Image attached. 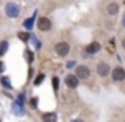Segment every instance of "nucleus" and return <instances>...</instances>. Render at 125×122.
Here are the masks:
<instances>
[{"label":"nucleus","instance_id":"obj_11","mask_svg":"<svg viewBox=\"0 0 125 122\" xmlns=\"http://www.w3.org/2000/svg\"><path fill=\"white\" fill-rule=\"evenodd\" d=\"M41 122H57V116L54 113H44L41 117Z\"/></svg>","mask_w":125,"mask_h":122},{"label":"nucleus","instance_id":"obj_21","mask_svg":"<svg viewBox=\"0 0 125 122\" xmlns=\"http://www.w3.org/2000/svg\"><path fill=\"white\" fill-rule=\"evenodd\" d=\"M3 70H5V65H3V62H0V73H3Z\"/></svg>","mask_w":125,"mask_h":122},{"label":"nucleus","instance_id":"obj_8","mask_svg":"<svg viewBox=\"0 0 125 122\" xmlns=\"http://www.w3.org/2000/svg\"><path fill=\"white\" fill-rule=\"evenodd\" d=\"M101 49V46H100V43H97V41H94V43H90V44L87 46V48L84 49V55L83 57H90L92 54H97L98 51Z\"/></svg>","mask_w":125,"mask_h":122},{"label":"nucleus","instance_id":"obj_3","mask_svg":"<svg viewBox=\"0 0 125 122\" xmlns=\"http://www.w3.org/2000/svg\"><path fill=\"white\" fill-rule=\"evenodd\" d=\"M37 27H38V30H41V32H49V30H51V27H52V22H51V19H49V18L41 16V18H38Z\"/></svg>","mask_w":125,"mask_h":122},{"label":"nucleus","instance_id":"obj_14","mask_svg":"<svg viewBox=\"0 0 125 122\" xmlns=\"http://www.w3.org/2000/svg\"><path fill=\"white\" fill-rule=\"evenodd\" d=\"M0 81H2V86H5L6 89H11V84H10V79H8L6 76H2V79H0Z\"/></svg>","mask_w":125,"mask_h":122},{"label":"nucleus","instance_id":"obj_4","mask_svg":"<svg viewBox=\"0 0 125 122\" xmlns=\"http://www.w3.org/2000/svg\"><path fill=\"white\" fill-rule=\"evenodd\" d=\"M68 52H70V44L67 41H59L55 44V54L59 57H65V55H68Z\"/></svg>","mask_w":125,"mask_h":122},{"label":"nucleus","instance_id":"obj_15","mask_svg":"<svg viewBox=\"0 0 125 122\" xmlns=\"http://www.w3.org/2000/svg\"><path fill=\"white\" fill-rule=\"evenodd\" d=\"M43 79H44V75L41 73V75H38V76H37V79L33 81V84H35V86H40L41 82H43Z\"/></svg>","mask_w":125,"mask_h":122},{"label":"nucleus","instance_id":"obj_6","mask_svg":"<svg viewBox=\"0 0 125 122\" xmlns=\"http://www.w3.org/2000/svg\"><path fill=\"white\" fill-rule=\"evenodd\" d=\"M19 6L16 5V3H6V6H5V13H6V16L8 18H18L19 16Z\"/></svg>","mask_w":125,"mask_h":122},{"label":"nucleus","instance_id":"obj_24","mask_svg":"<svg viewBox=\"0 0 125 122\" xmlns=\"http://www.w3.org/2000/svg\"><path fill=\"white\" fill-rule=\"evenodd\" d=\"M71 122H84L83 119H74V121H71Z\"/></svg>","mask_w":125,"mask_h":122},{"label":"nucleus","instance_id":"obj_19","mask_svg":"<svg viewBox=\"0 0 125 122\" xmlns=\"http://www.w3.org/2000/svg\"><path fill=\"white\" fill-rule=\"evenodd\" d=\"M37 103H38V100H37V98H32V100H30L32 108H37Z\"/></svg>","mask_w":125,"mask_h":122},{"label":"nucleus","instance_id":"obj_13","mask_svg":"<svg viewBox=\"0 0 125 122\" xmlns=\"http://www.w3.org/2000/svg\"><path fill=\"white\" fill-rule=\"evenodd\" d=\"M8 49V41H2L0 43V55H3Z\"/></svg>","mask_w":125,"mask_h":122},{"label":"nucleus","instance_id":"obj_16","mask_svg":"<svg viewBox=\"0 0 125 122\" xmlns=\"http://www.w3.org/2000/svg\"><path fill=\"white\" fill-rule=\"evenodd\" d=\"M18 37L21 38L22 41H29V37H30V35H29V33H24V32H21V33H19Z\"/></svg>","mask_w":125,"mask_h":122},{"label":"nucleus","instance_id":"obj_1","mask_svg":"<svg viewBox=\"0 0 125 122\" xmlns=\"http://www.w3.org/2000/svg\"><path fill=\"white\" fill-rule=\"evenodd\" d=\"M111 78H113L114 82H122L125 81V68L124 67H114L113 71H111Z\"/></svg>","mask_w":125,"mask_h":122},{"label":"nucleus","instance_id":"obj_5","mask_svg":"<svg viewBox=\"0 0 125 122\" xmlns=\"http://www.w3.org/2000/svg\"><path fill=\"white\" fill-rule=\"evenodd\" d=\"M109 73H111L109 64H106V62H98L97 64V75L100 78H106Z\"/></svg>","mask_w":125,"mask_h":122},{"label":"nucleus","instance_id":"obj_22","mask_svg":"<svg viewBox=\"0 0 125 122\" xmlns=\"http://www.w3.org/2000/svg\"><path fill=\"white\" fill-rule=\"evenodd\" d=\"M120 22H122V27L125 29V13H124V16H122V21H120Z\"/></svg>","mask_w":125,"mask_h":122},{"label":"nucleus","instance_id":"obj_20","mask_svg":"<svg viewBox=\"0 0 125 122\" xmlns=\"http://www.w3.org/2000/svg\"><path fill=\"white\" fill-rule=\"evenodd\" d=\"M74 65H76V62H74V60H70V62L67 64V68H73Z\"/></svg>","mask_w":125,"mask_h":122},{"label":"nucleus","instance_id":"obj_17","mask_svg":"<svg viewBox=\"0 0 125 122\" xmlns=\"http://www.w3.org/2000/svg\"><path fill=\"white\" fill-rule=\"evenodd\" d=\"M52 87H54L55 92H57V89H59V78H52Z\"/></svg>","mask_w":125,"mask_h":122},{"label":"nucleus","instance_id":"obj_7","mask_svg":"<svg viewBox=\"0 0 125 122\" xmlns=\"http://www.w3.org/2000/svg\"><path fill=\"white\" fill-rule=\"evenodd\" d=\"M65 86L70 87V89H76L78 86H79V78H78L76 75H73V73L67 75V76H65Z\"/></svg>","mask_w":125,"mask_h":122},{"label":"nucleus","instance_id":"obj_2","mask_svg":"<svg viewBox=\"0 0 125 122\" xmlns=\"http://www.w3.org/2000/svg\"><path fill=\"white\" fill-rule=\"evenodd\" d=\"M76 75L78 78H79V81H85L90 78V68L87 67V65H78L76 67Z\"/></svg>","mask_w":125,"mask_h":122},{"label":"nucleus","instance_id":"obj_12","mask_svg":"<svg viewBox=\"0 0 125 122\" xmlns=\"http://www.w3.org/2000/svg\"><path fill=\"white\" fill-rule=\"evenodd\" d=\"M33 21H35V14H33V18L27 19V21L24 22V27L27 29V30H30V29H32V25H33Z\"/></svg>","mask_w":125,"mask_h":122},{"label":"nucleus","instance_id":"obj_9","mask_svg":"<svg viewBox=\"0 0 125 122\" xmlns=\"http://www.w3.org/2000/svg\"><path fill=\"white\" fill-rule=\"evenodd\" d=\"M106 13H108L109 16H117V14H119V3H116V2L108 3V6H106Z\"/></svg>","mask_w":125,"mask_h":122},{"label":"nucleus","instance_id":"obj_23","mask_svg":"<svg viewBox=\"0 0 125 122\" xmlns=\"http://www.w3.org/2000/svg\"><path fill=\"white\" fill-rule=\"evenodd\" d=\"M120 44H122V48H124V49H125V37H124V38H122V43H120Z\"/></svg>","mask_w":125,"mask_h":122},{"label":"nucleus","instance_id":"obj_18","mask_svg":"<svg viewBox=\"0 0 125 122\" xmlns=\"http://www.w3.org/2000/svg\"><path fill=\"white\" fill-rule=\"evenodd\" d=\"M25 55H27V60H29V62L33 60V55H32V52H30V51H25Z\"/></svg>","mask_w":125,"mask_h":122},{"label":"nucleus","instance_id":"obj_10","mask_svg":"<svg viewBox=\"0 0 125 122\" xmlns=\"http://www.w3.org/2000/svg\"><path fill=\"white\" fill-rule=\"evenodd\" d=\"M22 105L24 103H21V101H14V103H13V113L16 114V116H22V114H24V108H22Z\"/></svg>","mask_w":125,"mask_h":122}]
</instances>
